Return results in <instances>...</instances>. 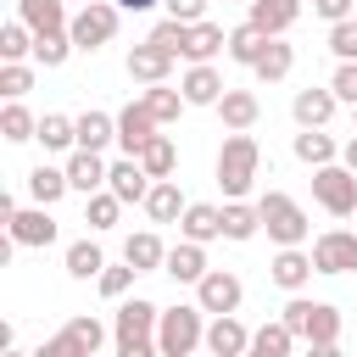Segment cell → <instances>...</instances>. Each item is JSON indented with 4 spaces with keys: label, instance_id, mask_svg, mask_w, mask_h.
<instances>
[{
    "label": "cell",
    "instance_id": "obj_1",
    "mask_svg": "<svg viewBox=\"0 0 357 357\" xmlns=\"http://www.w3.org/2000/svg\"><path fill=\"white\" fill-rule=\"evenodd\" d=\"M156 324H162V307L134 296L117 307V324H112V340H117V357H162L156 346Z\"/></svg>",
    "mask_w": 357,
    "mask_h": 357
},
{
    "label": "cell",
    "instance_id": "obj_2",
    "mask_svg": "<svg viewBox=\"0 0 357 357\" xmlns=\"http://www.w3.org/2000/svg\"><path fill=\"white\" fill-rule=\"evenodd\" d=\"M257 173H262V145L251 134H229L218 145V190L229 201H245L251 184H257Z\"/></svg>",
    "mask_w": 357,
    "mask_h": 357
},
{
    "label": "cell",
    "instance_id": "obj_3",
    "mask_svg": "<svg viewBox=\"0 0 357 357\" xmlns=\"http://www.w3.org/2000/svg\"><path fill=\"white\" fill-rule=\"evenodd\" d=\"M284 329L307 346H324V340H340V307L329 301H307V296H290L284 301Z\"/></svg>",
    "mask_w": 357,
    "mask_h": 357
},
{
    "label": "cell",
    "instance_id": "obj_4",
    "mask_svg": "<svg viewBox=\"0 0 357 357\" xmlns=\"http://www.w3.org/2000/svg\"><path fill=\"white\" fill-rule=\"evenodd\" d=\"M156 346H162V357H190L195 346H206V324H201V307H162V324H156Z\"/></svg>",
    "mask_w": 357,
    "mask_h": 357
},
{
    "label": "cell",
    "instance_id": "obj_5",
    "mask_svg": "<svg viewBox=\"0 0 357 357\" xmlns=\"http://www.w3.org/2000/svg\"><path fill=\"white\" fill-rule=\"evenodd\" d=\"M312 201H318L329 218H351V212H357V173H351L346 162L312 167Z\"/></svg>",
    "mask_w": 357,
    "mask_h": 357
},
{
    "label": "cell",
    "instance_id": "obj_6",
    "mask_svg": "<svg viewBox=\"0 0 357 357\" xmlns=\"http://www.w3.org/2000/svg\"><path fill=\"white\" fill-rule=\"evenodd\" d=\"M117 6L112 0H89V6H78L73 11V22H67V33H73V45L84 50V56H95L100 45H112V33H117Z\"/></svg>",
    "mask_w": 357,
    "mask_h": 357
},
{
    "label": "cell",
    "instance_id": "obj_7",
    "mask_svg": "<svg viewBox=\"0 0 357 357\" xmlns=\"http://www.w3.org/2000/svg\"><path fill=\"white\" fill-rule=\"evenodd\" d=\"M257 212H262V229H268V240H279V245H301L307 240V212L284 195V190H268L262 201H257Z\"/></svg>",
    "mask_w": 357,
    "mask_h": 357
},
{
    "label": "cell",
    "instance_id": "obj_8",
    "mask_svg": "<svg viewBox=\"0 0 357 357\" xmlns=\"http://www.w3.org/2000/svg\"><path fill=\"white\" fill-rule=\"evenodd\" d=\"M312 268L318 273H357V229H329L312 240Z\"/></svg>",
    "mask_w": 357,
    "mask_h": 357
},
{
    "label": "cell",
    "instance_id": "obj_9",
    "mask_svg": "<svg viewBox=\"0 0 357 357\" xmlns=\"http://www.w3.org/2000/svg\"><path fill=\"white\" fill-rule=\"evenodd\" d=\"M156 117H151V106L145 100H128L123 112H117V145H123V156H139L151 139H156Z\"/></svg>",
    "mask_w": 357,
    "mask_h": 357
},
{
    "label": "cell",
    "instance_id": "obj_10",
    "mask_svg": "<svg viewBox=\"0 0 357 357\" xmlns=\"http://www.w3.org/2000/svg\"><path fill=\"white\" fill-rule=\"evenodd\" d=\"M240 296H245V284H240L229 268H212V273L195 284V307H201V312H212V318H218V312H234V307H240Z\"/></svg>",
    "mask_w": 357,
    "mask_h": 357
},
{
    "label": "cell",
    "instance_id": "obj_11",
    "mask_svg": "<svg viewBox=\"0 0 357 357\" xmlns=\"http://www.w3.org/2000/svg\"><path fill=\"white\" fill-rule=\"evenodd\" d=\"M312 273H318V268H312V251H301V245H279V257L268 262V279H273L279 290H290V296H301Z\"/></svg>",
    "mask_w": 357,
    "mask_h": 357
},
{
    "label": "cell",
    "instance_id": "obj_12",
    "mask_svg": "<svg viewBox=\"0 0 357 357\" xmlns=\"http://www.w3.org/2000/svg\"><path fill=\"white\" fill-rule=\"evenodd\" d=\"M151 184H156V178L139 167V156H123V162H112V173H106V190H112L123 206H128V201H145Z\"/></svg>",
    "mask_w": 357,
    "mask_h": 357
},
{
    "label": "cell",
    "instance_id": "obj_13",
    "mask_svg": "<svg viewBox=\"0 0 357 357\" xmlns=\"http://www.w3.org/2000/svg\"><path fill=\"white\" fill-rule=\"evenodd\" d=\"M162 273H173L178 284H201V279L212 273V268H206V245H201V240H178V245H167Z\"/></svg>",
    "mask_w": 357,
    "mask_h": 357
},
{
    "label": "cell",
    "instance_id": "obj_14",
    "mask_svg": "<svg viewBox=\"0 0 357 357\" xmlns=\"http://www.w3.org/2000/svg\"><path fill=\"white\" fill-rule=\"evenodd\" d=\"M245 346H251V329H245L234 312H218V318L206 324V351H212V357H245Z\"/></svg>",
    "mask_w": 357,
    "mask_h": 357
},
{
    "label": "cell",
    "instance_id": "obj_15",
    "mask_svg": "<svg viewBox=\"0 0 357 357\" xmlns=\"http://www.w3.org/2000/svg\"><path fill=\"white\" fill-rule=\"evenodd\" d=\"M167 73H173V50H162L156 39H145V45L128 50V78H139V84H167Z\"/></svg>",
    "mask_w": 357,
    "mask_h": 357
},
{
    "label": "cell",
    "instance_id": "obj_16",
    "mask_svg": "<svg viewBox=\"0 0 357 357\" xmlns=\"http://www.w3.org/2000/svg\"><path fill=\"white\" fill-rule=\"evenodd\" d=\"M335 106H340V95L324 84V89H296V100H290V117L301 123V128H324L329 117H335Z\"/></svg>",
    "mask_w": 357,
    "mask_h": 357
},
{
    "label": "cell",
    "instance_id": "obj_17",
    "mask_svg": "<svg viewBox=\"0 0 357 357\" xmlns=\"http://www.w3.org/2000/svg\"><path fill=\"white\" fill-rule=\"evenodd\" d=\"M6 229H11V245H33V251L56 240V218H50V206H28V212H17Z\"/></svg>",
    "mask_w": 357,
    "mask_h": 357
},
{
    "label": "cell",
    "instance_id": "obj_18",
    "mask_svg": "<svg viewBox=\"0 0 357 357\" xmlns=\"http://www.w3.org/2000/svg\"><path fill=\"white\" fill-rule=\"evenodd\" d=\"M178 89H184V100H190V106H218L229 84H223V73H218L212 61H195V67L184 73V84H178Z\"/></svg>",
    "mask_w": 357,
    "mask_h": 357
},
{
    "label": "cell",
    "instance_id": "obj_19",
    "mask_svg": "<svg viewBox=\"0 0 357 357\" xmlns=\"http://www.w3.org/2000/svg\"><path fill=\"white\" fill-rule=\"evenodd\" d=\"M296 17H301V0H251V17L245 22H257L268 39H279V33L296 28Z\"/></svg>",
    "mask_w": 357,
    "mask_h": 357
},
{
    "label": "cell",
    "instance_id": "obj_20",
    "mask_svg": "<svg viewBox=\"0 0 357 357\" xmlns=\"http://www.w3.org/2000/svg\"><path fill=\"white\" fill-rule=\"evenodd\" d=\"M17 22H28L33 33H67V0H17Z\"/></svg>",
    "mask_w": 357,
    "mask_h": 357
},
{
    "label": "cell",
    "instance_id": "obj_21",
    "mask_svg": "<svg viewBox=\"0 0 357 357\" xmlns=\"http://www.w3.org/2000/svg\"><path fill=\"white\" fill-rule=\"evenodd\" d=\"M218 117H223V128H229V134H251V123L262 117V106H257V95H251V89H223Z\"/></svg>",
    "mask_w": 357,
    "mask_h": 357
},
{
    "label": "cell",
    "instance_id": "obj_22",
    "mask_svg": "<svg viewBox=\"0 0 357 357\" xmlns=\"http://www.w3.org/2000/svg\"><path fill=\"white\" fill-rule=\"evenodd\" d=\"M178 229H184V240H223V206H212V201H190L184 206V218H178Z\"/></svg>",
    "mask_w": 357,
    "mask_h": 357
},
{
    "label": "cell",
    "instance_id": "obj_23",
    "mask_svg": "<svg viewBox=\"0 0 357 357\" xmlns=\"http://www.w3.org/2000/svg\"><path fill=\"white\" fill-rule=\"evenodd\" d=\"M139 206H145V218H151V223H178L190 201L178 195V184H173V178H156V184H151V195H145Z\"/></svg>",
    "mask_w": 357,
    "mask_h": 357
},
{
    "label": "cell",
    "instance_id": "obj_24",
    "mask_svg": "<svg viewBox=\"0 0 357 357\" xmlns=\"http://www.w3.org/2000/svg\"><path fill=\"white\" fill-rule=\"evenodd\" d=\"M218 50H229V33H223L218 22H190V33H184V61L195 67V61H212Z\"/></svg>",
    "mask_w": 357,
    "mask_h": 357
},
{
    "label": "cell",
    "instance_id": "obj_25",
    "mask_svg": "<svg viewBox=\"0 0 357 357\" xmlns=\"http://www.w3.org/2000/svg\"><path fill=\"white\" fill-rule=\"evenodd\" d=\"M106 162H100V151H73L67 156V178H73V190H84V195H95V190H106Z\"/></svg>",
    "mask_w": 357,
    "mask_h": 357
},
{
    "label": "cell",
    "instance_id": "obj_26",
    "mask_svg": "<svg viewBox=\"0 0 357 357\" xmlns=\"http://www.w3.org/2000/svg\"><path fill=\"white\" fill-rule=\"evenodd\" d=\"M67 190H73L67 167H50V162H39V167L28 173V195H33V206H56Z\"/></svg>",
    "mask_w": 357,
    "mask_h": 357
},
{
    "label": "cell",
    "instance_id": "obj_27",
    "mask_svg": "<svg viewBox=\"0 0 357 357\" xmlns=\"http://www.w3.org/2000/svg\"><path fill=\"white\" fill-rule=\"evenodd\" d=\"M117 139V117L112 112H78V151H106Z\"/></svg>",
    "mask_w": 357,
    "mask_h": 357
},
{
    "label": "cell",
    "instance_id": "obj_28",
    "mask_svg": "<svg viewBox=\"0 0 357 357\" xmlns=\"http://www.w3.org/2000/svg\"><path fill=\"white\" fill-rule=\"evenodd\" d=\"M123 262H134L139 273H151V268H162V262H167V245L156 240V229H139V234H128V240H123Z\"/></svg>",
    "mask_w": 357,
    "mask_h": 357
},
{
    "label": "cell",
    "instance_id": "obj_29",
    "mask_svg": "<svg viewBox=\"0 0 357 357\" xmlns=\"http://www.w3.org/2000/svg\"><path fill=\"white\" fill-rule=\"evenodd\" d=\"M262 50H268V33H262L257 22H240V28H229V61H240V67H257V61H262Z\"/></svg>",
    "mask_w": 357,
    "mask_h": 357
},
{
    "label": "cell",
    "instance_id": "obj_30",
    "mask_svg": "<svg viewBox=\"0 0 357 357\" xmlns=\"http://www.w3.org/2000/svg\"><path fill=\"white\" fill-rule=\"evenodd\" d=\"M290 346H296V335L284 329V318H273V324L251 329V346H245V357H290Z\"/></svg>",
    "mask_w": 357,
    "mask_h": 357
},
{
    "label": "cell",
    "instance_id": "obj_31",
    "mask_svg": "<svg viewBox=\"0 0 357 357\" xmlns=\"http://www.w3.org/2000/svg\"><path fill=\"white\" fill-rule=\"evenodd\" d=\"M39 145H45V151H78V117L45 112V117H39Z\"/></svg>",
    "mask_w": 357,
    "mask_h": 357
},
{
    "label": "cell",
    "instance_id": "obj_32",
    "mask_svg": "<svg viewBox=\"0 0 357 357\" xmlns=\"http://www.w3.org/2000/svg\"><path fill=\"white\" fill-rule=\"evenodd\" d=\"M340 156V145L324 134V128H301L296 134V162H307V167H329Z\"/></svg>",
    "mask_w": 357,
    "mask_h": 357
},
{
    "label": "cell",
    "instance_id": "obj_33",
    "mask_svg": "<svg viewBox=\"0 0 357 357\" xmlns=\"http://www.w3.org/2000/svg\"><path fill=\"white\" fill-rule=\"evenodd\" d=\"M290 67H296V50L284 45V39H268V50H262V61L251 67L262 84H279V78H290Z\"/></svg>",
    "mask_w": 357,
    "mask_h": 357
},
{
    "label": "cell",
    "instance_id": "obj_34",
    "mask_svg": "<svg viewBox=\"0 0 357 357\" xmlns=\"http://www.w3.org/2000/svg\"><path fill=\"white\" fill-rule=\"evenodd\" d=\"M100 268H106V251L95 240H73L67 245V273L73 279H100Z\"/></svg>",
    "mask_w": 357,
    "mask_h": 357
},
{
    "label": "cell",
    "instance_id": "obj_35",
    "mask_svg": "<svg viewBox=\"0 0 357 357\" xmlns=\"http://www.w3.org/2000/svg\"><path fill=\"white\" fill-rule=\"evenodd\" d=\"M139 100L151 106V117H156V123H178V112L190 106V100H184V89H167V84H151Z\"/></svg>",
    "mask_w": 357,
    "mask_h": 357
},
{
    "label": "cell",
    "instance_id": "obj_36",
    "mask_svg": "<svg viewBox=\"0 0 357 357\" xmlns=\"http://www.w3.org/2000/svg\"><path fill=\"white\" fill-rule=\"evenodd\" d=\"M0 134H6L11 145H22V139H39V117H33L22 100H11V106L0 112Z\"/></svg>",
    "mask_w": 357,
    "mask_h": 357
},
{
    "label": "cell",
    "instance_id": "obj_37",
    "mask_svg": "<svg viewBox=\"0 0 357 357\" xmlns=\"http://www.w3.org/2000/svg\"><path fill=\"white\" fill-rule=\"evenodd\" d=\"M139 167H145L151 178H173V167H178V151H173V139H167V134H156V139L139 151Z\"/></svg>",
    "mask_w": 357,
    "mask_h": 357
},
{
    "label": "cell",
    "instance_id": "obj_38",
    "mask_svg": "<svg viewBox=\"0 0 357 357\" xmlns=\"http://www.w3.org/2000/svg\"><path fill=\"white\" fill-rule=\"evenodd\" d=\"M262 229V212L257 206H245V201H229L223 206V240H251Z\"/></svg>",
    "mask_w": 357,
    "mask_h": 357
},
{
    "label": "cell",
    "instance_id": "obj_39",
    "mask_svg": "<svg viewBox=\"0 0 357 357\" xmlns=\"http://www.w3.org/2000/svg\"><path fill=\"white\" fill-rule=\"evenodd\" d=\"M33 28L28 22H6L0 28V61H22V56H33Z\"/></svg>",
    "mask_w": 357,
    "mask_h": 357
},
{
    "label": "cell",
    "instance_id": "obj_40",
    "mask_svg": "<svg viewBox=\"0 0 357 357\" xmlns=\"http://www.w3.org/2000/svg\"><path fill=\"white\" fill-rule=\"evenodd\" d=\"M73 50H78L73 33H39V39H33V61H39V67H61Z\"/></svg>",
    "mask_w": 357,
    "mask_h": 357
},
{
    "label": "cell",
    "instance_id": "obj_41",
    "mask_svg": "<svg viewBox=\"0 0 357 357\" xmlns=\"http://www.w3.org/2000/svg\"><path fill=\"white\" fill-rule=\"evenodd\" d=\"M117 212H123V201H117L112 190H95V195H89V206H84V223H89V229H112V223H117Z\"/></svg>",
    "mask_w": 357,
    "mask_h": 357
},
{
    "label": "cell",
    "instance_id": "obj_42",
    "mask_svg": "<svg viewBox=\"0 0 357 357\" xmlns=\"http://www.w3.org/2000/svg\"><path fill=\"white\" fill-rule=\"evenodd\" d=\"M67 335H73V340L95 357V351H100V340H106V324H100L95 312H78V318H67Z\"/></svg>",
    "mask_w": 357,
    "mask_h": 357
},
{
    "label": "cell",
    "instance_id": "obj_43",
    "mask_svg": "<svg viewBox=\"0 0 357 357\" xmlns=\"http://www.w3.org/2000/svg\"><path fill=\"white\" fill-rule=\"evenodd\" d=\"M28 89H33V67H28V61H6V67H0V95H6V100H22Z\"/></svg>",
    "mask_w": 357,
    "mask_h": 357
},
{
    "label": "cell",
    "instance_id": "obj_44",
    "mask_svg": "<svg viewBox=\"0 0 357 357\" xmlns=\"http://www.w3.org/2000/svg\"><path fill=\"white\" fill-rule=\"evenodd\" d=\"M134 273H139L134 262H123V268H112V262H106L95 284H100V296H106V301H123V296H128V284H134Z\"/></svg>",
    "mask_w": 357,
    "mask_h": 357
},
{
    "label": "cell",
    "instance_id": "obj_45",
    "mask_svg": "<svg viewBox=\"0 0 357 357\" xmlns=\"http://www.w3.org/2000/svg\"><path fill=\"white\" fill-rule=\"evenodd\" d=\"M329 50H335L340 61H357V17H346V22L329 28Z\"/></svg>",
    "mask_w": 357,
    "mask_h": 357
},
{
    "label": "cell",
    "instance_id": "obj_46",
    "mask_svg": "<svg viewBox=\"0 0 357 357\" xmlns=\"http://www.w3.org/2000/svg\"><path fill=\"white\" fill-rule=\"evenodd\" d=\"M184 33H190V22H173V17H162V22L151 28V39H156L162 50H173V56H184Z\"/></svg>",
    "mask_w": 357,
    "mask_h": 357
},
{
    "label": "cell",
    "instance_id": "obj_47",
    "mask_svg": "<svg viewBox=\"0 0 357 357\" xmlns=\"http://www.w3.org/2000/svg\"><path fill=\"white\" fill-rule=\"evenodd\" d=\"M329 89H335L346 106H357V61H340V67H335V78H329Z\"/></svg>",
    "mask_w": 357,
    "mask_h": 357
},
{
    "label": "cell",
    "instance_id": "obj_48",
    "mask_svg": "<svg viewBox=\"0 0 357 357\" xmlns=\"http://www.w3.org/2000/svg\"><path fill=\"white\" fill-rule=\"evenodd\" d=\"M33 357H89V351H84V346H78V340H73V335L61 329V335H50V340H45V346H39Z\"/></svg>",
    "mask_w": 357,
    "mask_h": 357
},
{
    "label": "cell",
    "instance_id": "obj_49",
    "mask_svg": "<svg viewBox=\"0 0 357 357\" xmlns=\"http://www.w3.org/2000/svg\"><path fill=\"white\" fill-rule=\"evenodd\" d=\"M312 11L335 28V22H346V17H357V0H312Z\"/></svg>",
    "mask_w": 357,
    "mask_h": 357
},
{
    "label": "cell",
    "instance_id": "obj_50",
    "mask_svg": "<svg viewBox=\"0 0 357 357\" xmlns=\"http://www.w3.org/2000/svg\"><path fill=\"white\" fill-rule=\"evenodd\" d=\"M173 22H206V0H162Z\"/></svg>",
    "mask_w": 357,
    "mask_h": 357
},
{
    "label": "cell",
    "instance_id": "obj_51",
    "mask_svg": "<svg viewBox=\"0 0 357 357\" xmlns=\"http://www.w3.org/2000/svg\"><path fill=\"white\" fill-rule=\"evenodd\" d=\"M307 357H346L340 340H324V346H307Z\"/></svg>",
    "mask_w": 357,
    "mask_h": 357
},
{
    "label": "cell",
    "instance_id": "obj_52",
    "mask_svg": "<svg viewBox=\"0 0 357 357\" xmlns=\"http://www.w3.org/2000/svg\"><path fill=\"white\" fill-rule=\"evenodd\" d=\"M340 162H346V167H351V173H357V134H351V139H346V145H340Z\"/></svg>",
    "mask_w": 357,
    "mask_h": 357
},
{
    "label": "cell",
    "instance_id": "obj_53",
    "mask_svg": "<svg viewBox=\"0 0 357 357\" xmlns=\"http://www.w3.org/2000/svg\"><path fill=\"white\" fill-rule=\"evenodd\" d=\"M117 11H151V6H162V0H112Z\"/></svg>",
    "mask_w": 357,
    "mask_h": 357
},
{
    "label": "cell",
    "instance_id": "obj_54",
    "mask_svg": "<svg viewBox=\"0 0 357 357\" xmlns=\"http://www.w3.org/2000/svg\"><path fill=\"white\" fill-rule=\"evenodd\" d=\"M0 357H33V351H17V346H6V351H0Z\"/></svg>",
    "mask_w": 357,
    "mask_h": 357
},
{
    "label": "cell",
    "instance_id": "obj_55",
    "mask_svg": "<svg viewBox=\"0 0 357 357\" xmlns=\"http://www.w3.org/2000/svg\"><path fill=\"white\" fill-rule=\"evenodd\" d=\"M67 6H89V0H67Z\"/></svg>",
    "mask_w": 357,
    "mask_h": 357
},
{
    "label": "cell",
    "instance_id": "obj_56",
    "mask_svg": "<svg viewBox=\"0 0 357 357\" xmlns=\"http://www.w3.org/2000/svg\"><path fill=\"white\" fill-rule=\"evenodd\" d=\"M351 123H357V106H351Z\"/></svg>",
    "mask_w": 357,
    "mask_h": 357
},
{
    "label": "cell",
    "instance_id": "obj_57",
    "mask_svg": "<svg viewBox=\"0 0 357 357\" xmlns=\"http://www.w3.org/2000/svg\"><path fill=\"white\" fill-rule=\"evenodd\" d=\"M351 218H357V212H351Z\"/></svg>",
    "mask_w": 357,
    "mask_h": 357
},
{
    "label": "cell",
    "instance_id": "obj_58",
    "mask_svg": "<svg viewBox=\"0 0 357 357\" xmlns=\"http://www.w3.org/2000/svg\"><path fill=\"white\" fill-rule=\"evenodd\" d=\"M245 6H251V0H245Z\"/></svg>",
    "mask_w": 357,
    "mask_h": 357
}]
</instances>
